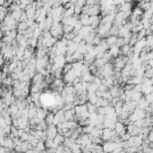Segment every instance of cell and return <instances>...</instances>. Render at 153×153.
I'll list each match as a JSON object with an SVG mask.
<instances>
[{
  "label": "cell",
  "instance_id": "30bf717a",
  "mask_svg": "<svg viewBox=\"0 0 153 153\" xmlns=\"http://www.w3.org/2000/svg\"><path fill=\"white\" fill-rule=\"evenodd\" d=\"M119 49L120 48H119L118 47H116L115 44L109 46V52L111 53V55H112L113 57H116L119 55Z\"/></svg>",
  "mask_w": 153,
  "mask_h": 153
},
{
  "label": "cell",
  "instance_id": "680465c9",
  "mask_svg": "<svg viewBox=\"0 0 153 153\" xmlns=\"http://www.w3.org/2000/svg\"><path fill=\"white\" fill-rule=\"evenodd\" d=\"M27 1H28V2L31 3V2H32V1H34V0H27Z\"/></svg>",
  "mask_w": 153,
  "mask_h": 153
},
{
  "label": "cell",
  "instance_id": "c3c4849f",
  "mask_svg": "<svg viewBox=\"0 0 153 153\" xmlns=\"http://www.w3.org/2000/svg\"><path fill=\"white\" fill-rule=\"evenodd\" d=\"M7 13L8 12H0V22H3V20H4V18L6 17V15L7 14Z\"/></svg>",
  "mask_w": 153,
  "mask_h": 153
},
{
  "label": "cell",
  "instance_id": "ee69618b",
  "mask_svg": "<svg viewBox=\"0 0 153 153\" xmlns=\"http://www.w3.org/2000/svg\"><path fill=\"white\" fill-rule=\"evenodd\" d=\"M34 23H35L34 19H27V20H26V24H27V26H28V27L32 26Z\"/></svg>",
  "mask_w": 153,
  "mask_h": 153
},
{
  "label": "cell",
  "instance_id": "d4e9b609",
  "mask_svg": "<svg viewBox=\"0 0 153 153\" xmlns=\"http://www.w3.org/2000/svg\"><path fill=\"white\" fill-rule=\"evenodd\" d=\"M17 67V62H10L8 65V70H9V74L14 71V69Z\"/></svg>",
  "mask_w": 153,
  "mask_h": 153
},
{
  "label": "cell",
  "instance_id": "4316f807",
  "mask_svg": "<svg viewBox=\"0 0 153 153\" xmlns=\"http://www.w3.org/2000/svg\"><path fill=\"white\" fill-rule=\"evenodd\" d=\"M115 45L118 47H121L123 45H125V43H124V38H121V37L116 38V43H115Z\"/></svg>",
  "mask_w": 153,
  "mask_h": 153
},
{
  "label": "cell",
  "instance_id": "11a10c76",
  "mask_svg": "<svg viewBox=\"0 0 153 153\" xmlns=\"http://www.w3.org/2000/svg\"><path fill=\"white\" fill-rule=\"evenodd\" d=\"M4 36H5V35H4V32H3V31H0V39H2V38L4 37Z\"/></svg>",
  "mask_w": 153,
  "mask_h": 153
},
{
  "label": "cell",
  "instance_id": "8d00e7d4",
  "mask_svg": "<svg viewBox=\"0 0 153 153\" xmlns=\"http://www.w3.org/2000/svg\"><path fill=\"white\" fill-rule=\"evenodd\" d=\"M21 148H22V151H26L28 149V141H23V143L21 145Z\"/></svg>",
  "mask_w": 153,
  "mask_h": 153
},
{
  "label": "cell",
  "instance_id": "d6a6232c",
  "mask_svg": "<svg viewBox=\"0 0 153 153\" xmlns=\"http://www.w3.org/2000/svg\"><path fill=\"white\" fill-rule=\"evenodd\" d=\"M141 89H142V83H138V84H134L133 90L134 91H141Z\"/></svg>",
  "mask_w": 153,
  "mask_h": 153
},
{
  "label": "cell",
  "instance_id": "836d02e7",
  "mask_svg": "<svg viewBox=\"0 0 153 153\" xmlns=\"http://www.w3.org/2000/svg\"><path fill=\"white\" fill-rule=\"evenodd\" d=\"M92 82H93V83H95L96 85L99 86L100 84H101V79H100L99 77H98V76L94 75V78H93V81H92Z\"/></svg>",
  "mask_w": 153,
  "mask_h": 153
},
{
  "label": "cell",
  "instance_id": "e0dca14e",
  "mask_svg": "<svg viewBox=\"0 0 153 153\" xmlns=\"http://www.w3.org/2000/svg\"><path fill=\"white\" fill-rule=\"evenodd\" d=\"M87 109H88V112L89 113H94V112H97V107L95 106L94 104H91L90 102L87 103Z\"/></svg>",
  "mask_w": 153,
  "mask_h": 153
},
{
  "label": "cell",
  "instance_id": "b9f144b4",
  "mask_svg": "<svg viewBox=\"0 0 153 153\" xmlns=\"http://www.w3.org/2000/svg\"><path fill=\"white\" fill-rule=\"evenodd\" d=\"M98 90L101 92H105L106 90H108V87L106 85H103V84H100L99 86L98 87Z\"/></svg>",
  "mask_w": 153,
  "mask_h": 153
},
{
  "label": "cell",
  "instance_id": "7c38bea8",
  "mask_svg": "<svg viewBox=\"0 0 153 153\" xmlns=\"http://www.w3.org/2000/svg\"><path fill=\"white\" fill-rule=\"evenodd\" d=\"M37 114V108L36 107H31V108H29L28 109V117L29 118H33L36 116Z\"/></svg>",
  "mask_w": 153,
  "mask_h": 153
},
{
  "label": "cell",
  "instance_id": "52a82bcc",
  "mask_svg": "<svg viewBox=\"0 0 153 153\" xmlns=\"http://www.w3.org/2000/svg\"><path fill=\"white\" fill-rule=\"evenodd\" d=\"M129 32H130V31H128L126 28H125L124 25H120L118 29V35L117 36L121 38H125Z\"/></svg>",
  "mask_w": 153,
  "mask_h": 153
},
{
  "label": "cell",
  "instance_id": "8fae6325",
  "mask_svg": "<svg viewBox=\"0 0 153 153\" xmlns=\"http://www.w3.org/2000/svg\"><path fill=\"white\" fill-rule=\"evenodd\" d=\"M4 147H7V148H10V149H14V143L13 139H10L8 137L6 136L5 138V142H4Z\"/></svg>",
  "mask_w": 153,
  "mask_h": 153
},
{
  "label": "cell",
  "instance_id": "f35d334b",
  "mask_svg": "<svg viewBox=\"0 0 153 153\" xmlns=\"http://www.w3.org/2000/svg\"><path fill=\"white\" fill-rule=\"evenodd\" d=\"M4 131L5 133H6V136L11 133V125H6V126L4 127Z\"/></svg>",
  "mask_w": 153,
  "mask_h": 153
},
{
  "label": "cell",
  "instance_id": "f546056e",
  "mask_svg": "<svg viewBox=\"0 0 153 153\" xmlns=\"http://www.w3.org/2000/svg\"><path fill=\"white\" fill-rule=\"evenodd\" d=\"M145 100L148 102V103H152L153 101V95H152V92H150V93H148L145 95L144 97Z\"/></svg>",
  "mask_w": 153,
  "mask_h": 153
},
{
  "label": "cell",
  "instance_id": "db71d44e",
  "mask_svg": "<svg viewBox=\"0 0 153 153\" xmlns=\"http://www.w3.org/2000/svg\"><path fill=\"white\" fill-rule=\"evenodd\" d=\"M129 38H124V43L125 44H129Z\"/></svg>",
  "mask_w": 153,
  "mask_h": 153
},
{
  "label": "cell",
  "instance_id": "d590c367",
  "mask_svg": "<svg viewBox=\"0 0 153 153\" xmlns=\"http://www.w3.org/2000/svg\"><path fill=\"white\" fill-rule=\"evenodd\" d=\"M8 36L12 38L13 39H15L17 36V30H12V31H10V33H9Z\"/></svg>",
  "mask_w": 153,
  "mask_h": 153
},
{
  "label": "cell",
  "instance_id": "5b68a950",
  "mask_svg": "<svg viewBox=\"0 0 153 153\" xmlns=\"http://www.w3.org/2000/svg\"><path fill=\"white\" fill-rule=\"evenodd\" d=\"M47 108H37V114H36V116H38V117H39V118H41V119H45L46 116H47V114L48 113V111H47Z\"/></svg>",
  "mask_w": 153,
  "mask_h": 153
},
{
  "label": "cell",
  "instance_id": "44dd1931",
  "mask_svg": "<svg viewBox=\"0 0 153 153\" xmlns=\"http://www.w3.org/2000/svg\"><path fill=\"white\" fill-rule=\"evenodd\" d=\"M142 97V93L141 91H135L134 94H133V96L132 97V100H134V101H139L140 98Z\"/></svg>",
  "mask_w": 153,
  "mask_h": 153
},
{
  "label": "cell",
  "instance_id": "1f68e13d",
  "mask_svg": "<svg viewBox=\"0 0 153 153\" xmlns=\"http://www.w3.org/2000/svg\"><path fill=\"white\" fill-rule=\"evenodd\" d=\"M104 57V58H106L108 61H109V60L112 59L113 57H112V55H111L110 52L107 50V51H105V52H104V57Z\"/></svg>",
  "mask_w": 153,
  "mask_h": 153
},
{
  "label": "cell",
  "instance_id": "8992f818",
  "mask_svg": "<svg viewBox=\"0 0 153 153\" xmlns=\"http://www.w3.org/2000/svg\"><path fill=\"white\" fill-rule=\"evenodd\" d=\"M108 60L106 59V58H98V59H94V61H93V65L96 66L97 68H99V67H102L103 65H105L106 63H108Z\"/></svg>",
  "mask_w": 153,
  "mask_h": 153
},
{
  "label": "cell",
  "instance_id": "ab89813d",
  "mask_svg": "<svg viewBox=\"0 0 153 153\" xmlns=\"http://www.w3.org/2000/svg\"><path fill=\"white\" fill-rule=\"evenodd\" d=\"M28 138H29V133L24 132V133L22 134V136L20 137V139L22 140L23 141H28Z\"/></svg>",
  "mask_w": 153,
  "mask_h": 153
},
{
  "label": "cell",
  "instance_id": "ba28073f",
  "mask_svg": "<svg viewBox=\"0 0 153 153\" xmlns=\"http://www.w3.org/2000/svg\"><path fill=\"white\" fill-rule=\"evenodd\" d=\"M132 7H133V5L131 3H125L124 5L118 6V10L122 12H127V11H132Z\"/></svg>",
  "mask_w": 153,
  "mask_h": 153
},
{
  "label": "cell",
  "instance_id": "ac0fdd59",
  "mask_svg": "<svg viewBox=\"0 0 153 153\" xmlns=\"http://www.w3.org/2000/svg\"><path fill=\"white\" fill-rule=\"evenodd\" d=\"M72 68H73V65H72V63H65V65H64L63 67H62L63 74H66V73H67V72H69Z\"/></svg>",
  "mask_w": 153,
  "mask_h": 153
},
{
  "label": "cell",
  "instance_id": "60d3db41",
  "mask_svg": "<svg viewBox=\"0 0 153 153\" xmlns=\"http://www.w3.org/2000/svg\"><path fill=\"white\" fill-rule=\"evenodd\" d=\"M74 14H82V7H80V6H74Z\"/></svg>",
  "mask_w": 153,
  "mask_h": 153
},
{
  "label": "cell",
  "instance_id": "484cf974",
  "mask_svg": "<svg viewBox=\"0 0 153 153\" xmlns=\"http://www.w3.org/2000/svg\"><path fill=\"white\" fill-rule=\"evenodd\" d=\"M36 147H37V149H39V150H40V151H44V150H45V149H46L45 142L39 140V142H38V144H37V146H36Z\"/></svg>",
  "mask_w": 153,
  "mask_h": 153
},
{
  "label": "cell",
  "instance_id": "7dc6e473",
  "mask_svg": "<svg viewBox=\"0 0 153 153\" xmlns=\"http://www.w3.org/2000/svg\"><path fill=\"white\" fill-rule=\"evenodd\" d=\"M33 118H34L35 125H39V124H40V123L43 121V119L39 118V117H38V116H35V117H33Z\"/></svg>",
  "mask_w": 153,
  "mask_h": 153
},
{
  "label": "cell",
  "instance_id": "6da1fadb",
  "mask_svg": "<svg viewBox=\"0 0 153 153\" xmlns=\"http://www.w3.org/2000/svg\"><path fill=\"white\" fill-rule=\"evenodd\" d=\"M116 143L113 141H103V143H102L103 150L107 151V152L113 151L115 148H116Z\"/></svg>",
  "mask_w": 153,
  "mask_h": 153
},
{
  "label": "cell",
  "instance_id": "83f0119b",
  "mask_svg": "<svg viewBox=\"0 0 153 153\" xmlns=\"http://www.w3.org/2000/svg\"><path fill=\"white\" fill-rule=\"evenodd\" d=\"M145 122H146L145 119L142 118V119H138V120H136L135 122H133V124H134L137 127H142V126H144Z\"/></svg>",
  "mask_w": 153,
  "mask_h": 153
},
{
  "label": "cell",
  "instance_id": "7402d4cb",
  "mask_svg": "<svg viewBox=\"0 0 153 153\" xmlns=\"http://www.w3.org/2000/svg\"><path fill=\"white\" fill-rule=\"evenodd\" d=\"M152 75H153V69H152V67L149 68V69L145 70V71H144V74H143V76H144V77L152 78Z\"/></svg>",
  "mask_w": 153,
  "mask_h": 153
},
{
  "label": "cell",
  "instance_id": "bcb514c9",
  "mask_svg": "<svg viewBox=\"0 0 153 153\" xmlns=\"http://www.w3.org/2000/svg\"><path fill=\"white\" fill-rule=\"evenodd\" d=\"M82 39L81 37H80L79 35H76V36H74V38L73 39H72V40L74 41V43H77V44H79L80 41L82 40Z\"/></svg>",
  "mask_w": 153,
  "mask_h": 153
},
{
  "label": "cell",
  "instance_id": "f5cc1de1",
  "mask_svg": "<svg viewBox=\"0 0 153 153\" xmlns=\"http://www.w3.org/2000/svg\"><path fill=\"white\" fill-rule=\"evenodd\" d=\"M6 152V148L4 146H0V153H4Z\"/></svg>",
  "mask_w": 153,
  "mask_h": 153
},
{
  "label": "cell",
  "instance_id": "5bb4252c",
  "mask_svg": "<svg viewBox=\"0 0 153 153\" xmlns=\"http://www.w3.org/2000/svg\"><path fill=\"white\" fill-rule=\"evenodd\" d=\"M118 29L119 26L112 24L110 30H109V35H113V36H116L117 37V35H118Z\"/></svg>",
  "mask_w": 153,
  "mask_h": 153
},
{
  "label": "cell",
  "instance_id": "6f0895ef",
  "mask_svg": "<svg viewBox=\"0 0 153 153\" xmlns=\"http://www.w3.org/2000/svg\"><path fill=\"white\" fill-rule=\"evenodd\" d=\"M2 82H3V80H2V78H1V75H0V83H2Z\"/></svg>",
  "mask_w": 153,
  "mask_h": 153
},
{
  "label": "cell",
  "instance_id": "4fadbf2b",
  "mask_svg": "<svg viewBox=\"0 0 153 153\" xmlns=\"http://www.w3.org/2000/svg\"><path fill=\"white\" fill-rule=\"evenodd\" d=\"M64 140H65V137H64V135L59 134V133H57V135L54 137L53 141L57 143V144L59 145V144H61V143H63Z\"/></svg>",
  "mask_w": 153,
  "mask_h": 153
},
{
  "label": "cell",
  "instance_id": "e575fe53",
  "mask_svg": "<svg viewBox=\"0 0 153 153\" xmlns=\"http://www.w3.org/2000/svg\"><path fill=\"white\" fill-rule=\"evenodd\" d=\"M89 10H90V6H88V5H84V6L82 7V14H88Z\"/></svg>",
  "mask_w": 153,
  "mask_h": 153
},
{
  "label": "cell",
  "instance_id": "277c9868",
  "mask_svg": "<svg viewBox=\"0 0 153 153\" xmlns=\"http://www.w3.org/2000/svg\"><path fill=\"white\" fill-rule=\"evenodd\" d=\"M22 12H23V10L19 8V6H18L16 9H14V11L11 12V15H12V17L14 19V20L16 21V22H19L20 17H21V14H22Z\"/></svg>",
  "mask_w": 153,
  "mask_h": 153
},
{
  "label": "cell",
  "instance_id": "816d5d0a",
  "mask_svg": "<svg viewBox=\"0 0 153 153\" xmlns=\"http://www.w3.org/2000/svg\"><path fill=\"white\" fill-rule=\"evenodd\" d=\"M103 57H104V52H98L95 57V58L98 59V58H103Z\"/></svg>",
  "mask_w": 153,
  "mask_h": 153
},
{
  "label": "cell",
  "instance_id": "681fc988",
  "mask_svg": "<svg viewBox=\"0 0 153 153\" xmlns=\"http://www.w3.org/2000/svg\"><path fill=\"white\" fill-rule=\"evenodd\" d=\"M109 100L106 99V98H103V100H102V104H101V107H107L109 105Z\"/></svg>",
  "mask_w": 153,
  "mask_h": 153
},
{
  "label": "cell",
  "instance_id": "7a4b0ae2",
  "mask_svg": "<svg viewBox=\"0 0 153 153\" xmlns=\"http://www.w3.org/2000/svg\"><path fill=\"white\" fill-rule=\"evenodd\" d=\"M99 13H100V6L98 4H96L90 6V10H89L88 14L89 15H98Z\"/></svg>",
  "mask_w": 153,
  "mask_h": 153
},
{
  "label": "cell",
  "instance_id": "ffe728a7",
  "mask_svg": "<svg viewBox=\"0 0 153 153\" xmlns=\"http://www.w3.org/2000/svg\"><path fill=\"white\" fill-rule=\"evenodd\" d=\"M142 141H143V140L141 139V137L138 136V135L134 136V139H133V146H136V147H138V146L141 145V143H142Z\"/></svg>",
  "mask_w": 153,
  "mask_h": 153
},
{
  "label": "cell",
  "instance_id": "9f6ffc18",
  "mask_svg": "<svg viewBox=\"0 0 153 153\" xmlns=\"http://www.w3.org/2000/svg\"><path fill=\"white\" fill-rule=\"evenodd\" d=\"M4 2H5V0H0V6H3Z\"/></svg>",
  "mask_w": 153,
  "mask_h": 153
},
{
  "label": "cell",
  "instance_id": "3957f363",
  "mask_svg": "<svg viewBox=\"0 0 153 153\" xmlns=\"http://www.w3.org/2000/svg\"><path fill=\"white\" fill-rule=\"evenodd\" d=\"M54 63H56L57 65H59V67H63L64 65L65 64V56L64 55L56 56V57H54Z\"/></svg>",
  "mask_w": 153,
  "mask_h": 153
},
{
  "label": "cell",
  "instance_id": "2e32d148",
  "mask_svg": "<svg viewBox=\"0 0 153 153\" xmlns=\"http://www.w3.org/2000/svg\"><path fill=\"white\" fill-rule=\"evenodd\" d=\"M54 116H55V115H54L52 112H48L47 114V116H46V117H45V121H46V123H47V125L52 124V121H53V119H54Z\"/></svg>",
  "mask_w": 153,
  "mask_h": 153
},
{
  "label": "cell",
  "instance_id": "d6986e66",
  "mask_svg": "<svg viewBox=\"0 0 153 153\" xmlns=\"http://www.w3.org/2000/svg\"><path fill=\"white\" fill-rule=\"evenodd\" d=\"M27 29H28V26L26 24V22H19L17 24V31H23Z\"/></svg>",
  "mask_w": 153,
  "mask_h": 153
},
{
  "label": "cell",
  "instance_id": "4dcf8cb0",
  "mask_svg": "<svg viewBox=\"0 0 153 153\" xmlns=\"http://www.w3.org/2000/svg\"><path fill=\"white\" fill-rule=\"evenodd\" d=\"M27 19H28V16H27L26 13H25V11L23 10V12H22V14H21V17H20V20H19V22H26Z\"/></svg>",
  "mask_w": 153,
  "mask_h": 153
},
{
  "label": "cell",
  "instance_id": "f6af8a7d",
  "mask_svg": "<svg viewBox=\"0 0 153 153\" xmlns=\"http://www.w3.org/2000/svg\"><path fill=\"white\" fill-rule=\"evenodd\" d=\"M6 125V121H5V118L0 115V127H3V128H4Z\"/></svg>",
  "mask_w": 153,
  "mask_h": 153
},
{
  "label": "cell",
  "instance_id": "f1b7e54d",
  "mask_svg": "<svg viewBox=\"0 0 153 153\" xmlns=\"http://www.w3.org/2000/svg\"><path fill=\"white\" fill-rule=\"evenodd\" d=\"M101 39H102V38L100 37L99 35L95 34V36H94V39H93V45H98V44H100Z\"/></svg>",
  "mask_w": 153,
  "mask_h": 153
},
{
  "label": "cell",
  "instance_id": "74e56055",
  "mask_svg": "<svg viewBox=\"0 0 153 153\" xmlns=\"http://www.w3.org/2000/svg\"><path fill=\"white\" fill-rule=\"evenodd\" d=\"M85 4H86V0H77L74 6H80V7H82Z\"/></svg>",
  "mask_w": 153,
  "mask_h": 153
},
{
  "label": "cell",
  "instance_id": "9c48e42d",
  "mask_svg": "<svg viewBox=\"0 0 153 153\" xmlns=\"http://www.w3.org/2000/svg\"><path fill=\"white\" fill-rule=\"evenodd\" d=\"M81 78H82V82H92V81H93V78H94V75H92V74H90V72H88V73H86V74H82Z\"/></svg>",
  "mask_w": 153,
  "mask_h": 153
},
{
  "label": "cell",
  "instance_id": "603a6c76",
  "mask_svg": "<svg viewBox=\"0 0 153 153\" xmlns=\"http://www.w3.org/2000/svg\"><path fill=\"white\" fill-rule=\"evenodd\" d=\"M132 14L136 15V16H141L143 14V10H141V9L139 8V7H135V8L133 10V12H132Z\"/></svg>",
  "mask_w": 153,
  "mask_h": 153
},
{
  "label": "cell",
  "instance_id": "cb8c5ba5",
  "mask_svg": "<svg viewBox=\"0 0 153 153\" xmlns=\"http://www.w3.org/2000/svg\"><path fill=\"white\" fill-rule=\"evenodd\" d=\"M12 82H13V79L11 78L10 75H8L7 77L6 78V79L3 80L2 84H4V85H6V86H11V84H12Z\"/></svg>",
  "mask_w": 153,
  "mask_h": 153
},
{
  "label": "cell",
  "instance_id": "9a60e30c",
  "mask_svg": "<svg viewBox=\"0 0 153 153\" xmlns=\"http://www.w3.org/2000/svg\"><path fill=\"white\" fill-rule=\"evenodd\" d=\"M116 38H117L116 36H113V35H110V36L107 37L105 39H106L107 44H108V46H111V45H113V44H115V43H116Z\"/></svg>",
  "mask_w": 153,
  "mask_h": 153
},
{
  "label": "cell",
  "instance_id": "f907efd6",
  "mask_svg": "<svg viewBox=\"0 0 153 153\" xmlns=\"http://www.w3.org/2000/svg\"><path fill=\"white\" fill-rule=\"evenodd\" d=\"M146 57H147V61L149 59H153V53L151 52V51H149V52H148L147 53Z\"/></svg>",
  "mask_w": 153,
  "mask_h": 153
},
{
  "label": "cell",
  "instance_id": "91938a15",
  "mask_svg": "<svg viewBox=\"0 0 153 153\" xmlns=\"http://www.w3.org/2000/svg\"><path fill=\"white\" fill-rule=\"evenodd\" d=\"M0 114H1V109H0Z\"/></svg>",
  "mask_w": 153,
  "mask_h": 153
},
{
  "label": "cell",
  "instance_id": "7bdbcfd3",
  "mask_svg": "<svg viewBox=\"0 0 153 153\" xmlns=\"http://www.w3.org/2000/svg\"><path fill=\"white\" fill-rule=\"evenodd\" d=\"M130 137H131V134L128 133V132H126V133H125V134H124L122 137H121V140H122V141H127V140H128L129 138H130Z\"/></svg>",
  "mask_w": 153,
  "mask_h": 153
}]
</instances>
